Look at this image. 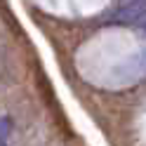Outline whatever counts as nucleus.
Wrapping results in <instances>:
<instances>
[{
    "instance_id": "nucleus-1",
    "label": "nucleus",
    "mask_w": 146,
    "mask_h": 146,
    "mask_svg": "<svg viewBox=\"0 0 146 146\" xmlns=\"http://www.w3.org/2000/svg\"><path fill=\"white\" fill-rule=\"evenodd\" d=\"M146 17V0H130L118 10V21L125 24H134Z\"/></svg>"
}]
</instances>
